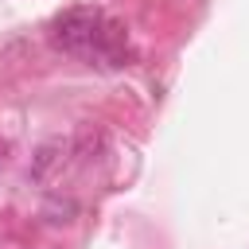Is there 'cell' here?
Listing matches in <instances>:
<instances>
[{
  "label": "cell",
  "instance_id": "obj_3",
  "mask_svg": "<svg viewBox=\"0 0 249 249\" xmlns=\"http://www.w3.org/2000/svg\"><path fill=\"white\" fill-rule=\"evenodd\" d=\"M74 152V144H66V140H47V144H39L35 148V156H31V179L35 183H51L62 167H66V156Z\"/></svg>",
  "mask_w": 249,
  "mask_h": 249
},
{
  "label": "cell",
  "instance_id": "obj_2",
  "mask_svg": "<svg viewBox=\"0 0 249 249\" xmlns=\"http://www.w3.org/2000/svg\"><path fill=\"white\" fill-rule=\"evenodd\" d=\"M93 58L101 66H124L128 58V31L121 19H101V31H97V43H93Z\"/></svg>",
  "mask_w": 249,
  "mask_h": 249
},
{
  "label": "cell",
  "instance_id": "obj_4",
  "mask_svg": "<svg viewBox=\"0 0 249 249\" xmlns=\"http://www.w3.org/2000/svg\"><path fill=\"white\" fill-rule=\"evenodd\" d=\"M74 214H78V202H74V198L51 195V198L43 202V218H47L51 226H66V222H74Z\"/></svg>",
  "mask_w": 249,
  "mask_h": 249
},
{
  "label": "cell",
  "instance_id": "obj_1",
  "mask_svg": "<svg viewBox=\"0 0 249 249\" xmlns=\"http://www.w3.org/2000/svg\"><path fill=\"white\" fill-rule=\"evenodd\" d=\"M101 12L89 8V4H78V8H66L51 19V43L62 51V54H82V58H93V43H97V31H101Z\"/></svg>",
  "mask_w": 249,
  "mask_h": 249
}]
</instances>
